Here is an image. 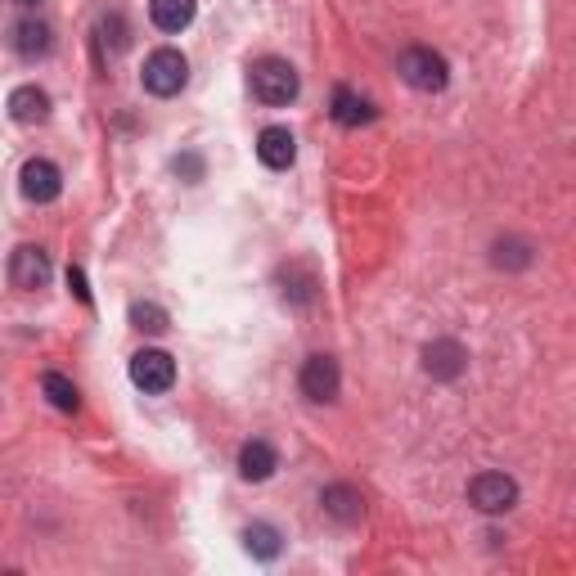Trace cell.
Segmentation results:
<instances>
[{
	"label": "cell",
	"instance_id": "1",
	"mask_svg": "<svg viewBox=\"0 0 576 576\" xmlns=\"http://www.w3.org/2000/svg\"><path fill=\"white\" fill-rule=\"evenodd\" d=\"M297 91H302V77H297V68H293L289 59L266 55V59L252 63V95H257L261 104L284 108V104L297 99Z\"/></svg>",
	"mask_w": 576,
	"mask_h": 576
},
{
	"label": "cell",
	"instance_id": "2",
	"mask_svg": "<svg viewBox=\"0 0 576 576\" xmlns=\"http://www.w3.org/2000/svg\"><path fill=\"white\" fill-rule=\"evenodd\" d=\"M140 82H144V91H149V95L172 99V95H180V91H185V82H189V63H185V55H180V50L163 46V50H153V55L144 59Z\"/></svg>",
	"mask_w": 576,
	"mask_h": 576
},
{
	"label": "cell",
	"instance_id": "3",
	"mask_svg": "<svg viewBox=\"0 0 576 576\" xmlns=\"http://www.w3.org/2000/svg\"><path fill=\"white\" fill-rule=\"evenodd\" d=\"M397 72H401V82L405 86H414V91H442L446 82H450V68H446V59L437 55V50H428V46H410L401 59H397Z\"/></svg>",
	"mask_w": 576,
	"mask_h": 576
},
{
	"label": "cell",
	"instance_id": "4",
	"mask_svg": "<svg viewBox=\"0 0 576 576\" xmlns=\"http://www.w3.org/2000/svg\"><path fill=\"white\" fill-rule=\"evenodd\" d=\"M469 505L482 514H509L518 505V482L509 473H478L469 482Z\"/></svg>",
	"mask_w": 576,
	"mask_h": 576
},
{
	"label": "cell",
	"instance_id": "5",
	"mask_svg": "<svg viewBox=\"0 0 576 576\" xmlns=\"http://www.w3.org/2000/svg\"><path fill=\"white\" fill-rule=\"evenodd\" d=\"M131 383L140 392H172V383H176V361L158 348H149V352H136L131 356Z\"/></svg>",
	"mask_w": 576,
	"mask_h": 576
},
{
	"label": "cell",
	"instance_id": "6",
	"mask_svg": "<svg viewBox=\"0 0 576 576\" xmlns=\"http://www.w3.org/2000/svg\"><path fill=\"white\" fill-rule=\"evenodd\" d=\"M297 388L306 401H333L338 388H342V374H338V361L333 356H311L297 374Z\"/></svg>",
	"mask_w": 576,
	"mask_h": 576
},
{
	"label": "cell",
	"instance_id": "7",
	"mask_svg": "<svg viewBox=\"0 0 576 576\" xmlns=\"http://www.w3.org/2000/svg\"><path fill=\"white\" fill-rule=\"evenodd\" d=\"M23 199L27 203H55L63 195V172L50 163V158H32L23 163Z\"/></svg>",
	"mask_w": 576,
	"mask_h": 576
},
{
	"label": "cell",
	"instance_id": "8",
	"mask_svg": "<svg viewBox=\"0 0 576 576\" xmlns=\"http://www.w3.org/2000/svg\"><path fill=\"white\" fill-rule=\"evenodd\" d=\"M10 280L23 293L46 289V280H50V257H46V248H36V244L14 248V257H10Z\"/></svg>",
	"mask_w": 576,
	"mask_h": 576
},
{
	"label": "cell",
	"instance_id": "9",
	"mask_svg": "<svg viewBox=\"0 0 576 576\" xmlns=\"http://www.w3.org/2000/svg\"><path fill=\"white\" fill-rule=\"evenodd\" d=\"M424 369H428L433 378L450 383V378H459V374L469 369V352L459 348L455 338H437V342H428V348H424Z\"/></svg>",
	"mask_w": 576,
	"mask_h": 576
},
{
	"label": "cell",
	"instance_id": "10",
	"mask_svg": "<svg viewBox=\"0 0 576 576\" xmlns=\"http://www.w3.org/2000/svg\"><path fill=\"white\" fill-rule=\"evenodd\" d=\"M257 158L271 167V172H289L293 167V158H297V140H293V131L289 127H266L261 136H257Z\"/></svg>",
	"mask_w": 576,
	"mask_h": 576
},
{
	"label": "cell",
	"instance_id": "11",
	"mask_svg": "<svg viewBox=\"0 0 576 576\" xmlns=\"http://www.w3.org/2000/svg\"><path fill=\"white\" fill-rule=\"evenodd\" d=\"M10 46H14V55L19 59H46L50 55V27L42 23V19H23V23H14V36H10Z\"/></svg>",
	"mask_w": 576,
	"mask_h": 576
},
{
	"label": "cell",
	"instance_id": "12",
	"mask_svg": "<svg viewBox=\"0 0 576 576\" xmlns=\"http://www.w3.org/2000/svg\"><path fill=\"white\" fill-rule=\"evenodd\" d=\"M10 118L19 127H36V122H46L50 118V95L42 86H19L10 95Z\"/></svg>",
	"mask_w": 576,
	"mask_h": 576
},
{
	"label": "cell",
	"instance_id": "13",
	"mask_svg": "<svg viewBox=\"0 0 576 576\" xmlns=\"http://www.w3.org/2000/svg\"><path fill=\"white\" fill-rule=\"evenodd\" d=\"M320 505H325V514H329V518H338V522H361V514H365V501H361V491H356V486H348V482H338V486H325Z\"/></svg>",
	"mask_w": 576,
	"mask_h": 576
},
{
	"label": "cell",
	"instance_id": "14",
	"mask_svg": "<svg viewBox=\"0 0 576 576\" xmlns=\"http://www.w3.org/2000/svg\"><path fill=\"white\" fill-rule=\"evenodd\" d=\"M195 0H149V19L158 32H185L195 23Z\"/></svg>",
	"mask_w": 576,
	"mask_h": 576
},
{
	"label": "cell",
	"instance_id": "15",
	"mask_svg": "<svg viewBox=\"0 0 576 576\" xmlns=\"http://www.w3.org/2000/svg\"><path fill=\"white\" fill-rule=\"evenodd\" d=\"M275 469H280V455H275L271 442H248V446L239 450V473H244L248 482H266Z\"/></svg>",
	"mask_w": 576,
	"mask_h": 576
},
{
	"label": "cell",
	"instance_id": "16",
	"mask_svg": "<svg viewBox=\"0 0 576 576\" xmlns=\"http://www.w3.org/2000/svg\"><path fill=\"white\" fill-rule=\"evenodd\" d=\"M369 118H374L369 99H361V95L348 91V86L333 91V122H338V127H361V122H369Z\"/></svg>",
	"mask_w": 576,
	"mask_h": 576
},
{
	"label": "cell",
	"instance_id": "17",
	"mask_svg": "<svg viewBox=\"0 0 576 576\" xmlns=\"http://www.w3.org/2000/svg\"><path fill=\"white\" fill-rule=\"evenodd\" d=\"M244 545H248V554H252V559H261V563H271V559H280V550H284V541H280V531H275L271 522H252V527L244 531Z\"/></svg>",
	"mask_w": 576,
	"mask_h": 576
},
{
	"label": "cell",
	"instance_id": "18",
	"mask_svg": "<svg viewBox=\"0 0 576 576\" xmlns=\"http://www.w3.org/2000/svg\"><path fill=\"white\" fill-rule=\"evenodd\" d=\"M42 392H46L50 405L63 410V414H72L77 405H82V397H77V388H72V383H68L63 374H46V378H42Z\"/></svg>",
	"mask_w": 576,
	"mask_h": 576
},
{
	"label": "cell",
	"instance_id": "19",
	"mask_svg": "<svg viewBox=\"0 0 576 576\" xmlns=\"http://www.w3.org/2000/svg\"><path fill=\"white\" fill-rule=\"evenodd\" d=\"M131 325L140 329V333H167V311H163V306L158 302H136L131 306Z\"/></svg>",
	"mask_w": 576,
	"mask_h": 576
},
{
	"label": "cell",
	"instance_id": "20",
	"mask_svg": "<svg viewBox=\"0 0 576 576\" xmlns=\"http://www.w3.org/2000/svg\"><path fill=\"white\" fill-rule=\"evenodd\" d=\"M495 266H505V271H522V266H531V244L527 239H501L495 244Z\"/></svg>",
	"mask_w": 576,
	"mask_h": 576
},
{
	"label": "cell",
	"instance_id": "21",
	"mask_svg": "<svg viewBox=\"0 0 576 576\" xmlns=\"http://www.w3.org/2000/svg\"><path fill=\"white\" fill-rule=\"evenodd\" d=\"M176 172L189 176V180H199L203 176V158H199V153H185V158H176Z\"/></svg>",
	"mask_w": 576,
	"mask_h": 576
},
{
	"label": "cell",
	"instance_id": "22",
	"mask_svg": "<svg viewBox=\"0 0 576 576\" xmlns=\"http://www.w3.org/2000/svg\"><path fill=\"white\" fill-rule=\"evenodd\" d=\"M68 289H72L77 297H82V302H91V289H86V275H82V271H77V266H68Z\"/></svg>",
	"mask_w": 576,
	"mask_h": 576
},
{
	"label": "cell",
	"instance_id": "23",
	"mask_svg": "<svg viewBox=\"0 0 576 576\" xmlns=\"http://www.w3.org/2000/svg\"><path fill=\"white\" fill-rule=\"evenodd\" d=\"M19 5H36V0H19Z\"/></svg>",
	"mask_w": 576,
	"mask_h": 576
}]
</instances>
